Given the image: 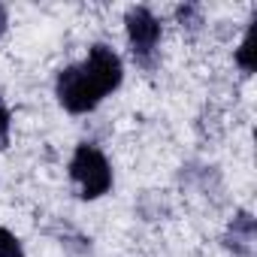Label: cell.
Listing matches in <instances>:
<instances>
[{"mask_svg": "<svg viewBox=\"0 0 257 257\" xmlns=\"http://www.w3.org/2000/svg\"><path fill=\"white\" fill-rule=\"evenodd\" d=\"M70 176H73V182H79L82 200H97V197L109 194V188H112V167H109L106 155L91 143H82L73 152Z\"/></svg>", "mask_w": 257, "mask_h": 257, "instance_id": "7a4b0ae2", "label": "cell"}, {"mask_svg": "<svg viewBox=\"0 0 257 257\" xmlns=\"http://www.w3.org/2000/svg\"><path fill=\"white\" fill-rule=\"evenodd\" d=\"M124 28H127L134 58L146 67H152L158 58V46H161V22L155 19V13L149 7H131L124 16Z\"/></svg>", "mask_w": 257, "mask_h": 257, "instance_id": "3957f363", "label": "cell"}, {"mask_svg": "<svg viewBox=\"0 0 257 257\" xmlns=\"http://www.w3.org/2000/svg\"><path fill=\"white\" fill-rule=\"evenodd\" d=\"M236 64L245 70V73H254V28H248L239 52H236Z\"/></svg>", "mask_w": 257, "mask_h": 257, "instance_id": "5b68a950", "label": "cell"}, {"mask_svg": "<svg viewBox=\"0 0 257 257\" xmlns=\"http://www.w3.org/2000/svg\"><path fill=\"white\" fill-rule=\"evenodd\" d=\"M124 79V67H121V58L97 43L91 46L88 58L76 67H64L58 73V82H55V94H58V103L73 112V115H85L91 109H97V103L112 94Z\"/></svg>", "mask_w": 257, "mask_h": 257, "instance_id": "6da1fadb", "label": "cell"}, {"mask_svg": "<svg viewBox=\"0 0 257 257\" xmlns=\"http://www.w3.org/2000/svg\"><path fill=\"white\" fill-rule=\"evenodd\" d=\"M7 143H10V109L0 100V149H7Z\"/></svg>", "mask_w": 257, "mask_h": 257, "instance_id": "ba28073f", "label": "cell"}, {"mask_svg": "<svg viewBox=\"0 0 257 257\" xmlns=\"http://www.w3.org/2000/svg\"><path fill=\"white\" fill-rule=\"evenodd\" d=\"M7 25H10V13H7V7L0 4V37L7 34Z\"/></svg>", "mask_w": 257, "mask_h": 257, "instance_id": "9c48e42d", "label": "cell"}, {"mask_svg": "<svg viewBox=\"0 0 257 257\" xmlns=\"http://www.w3.org/2000/svg\"><path fill=\"white\" fill-rule=\"evenodd\" d=\"M176 19H179V25H182V28H185V25H188V28H200V25H203L200 10H197V7H191V4L179 7V10H176Z\"/></svg>", "mask_w": 257, "mask_h": 257, "instance_id": "52a82bcc", "label": "cell"}, {"mask_svg": "<svg viewBox=\"0 0 257 257\" xmlns=\"http://www.w3.org/2000/svg\"><path fill=\"white\" fill-rule=\"evenodd\" d=\"M0 257H25V248H22L19 236L10 233L7 227H0Z\"/></svg>", "mask_w": 257, "mask_h": 257, "instance_id": "8992f818", "label": "cell"}, {"mask_svg": "<svg viewBox=\"0 0 257 257\" xmlns=\"http://www.w3.org/2000/svg\"><path fill=\"white\" fill-rule=\"evenodd\" d=\"M251 239H254V218L248 212H239L230 224V233H227V248L236 251V254H248L251 251Z\"/></svg>", "mask_w": 257, "mask_h": 257, "instance_id": "277c9868", "label": "cell"}]
</instances>
